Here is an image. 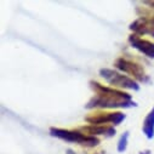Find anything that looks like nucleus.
<instances>
[{
	"label": "nucleus",
	"instance_id": "nucleus-6",
	"mask_svg": "<svg viewBox=\"0 0 154 154\" xmlns=\"http://www.w3.org/2000/svg\"><path fill=\"white\" fill-rule=\"evenodd\" d=\"M140 17L130 23L129 28L136 35L149 34L154 36V14L149 11H143V14H138Z\"/></svg>",
	"mask_w": 154,
	"mask_h": 154
},
{
	"label": "nucleus",
	"instance_id": "nucleus-3",
	"mask_svg": "<svg viewBox=\"0 0 154 154\" xmlns=\"http://www.w3.org/2000/svg\"><path fill=\"white\" fill-rule=\"evenodd\" d=\"M100 75L114 89L119 88V89H128V90H134V91L140 90V85L135 79L130 78L128 75H124L117 70H114V69L101 68Z\"/></svg>",
	"mask_w": 154,
	"mask_h": 154
},
{
	"label": "nucleus",
	"instance_id": "nucleus-9",
	"mask_svg": "<svg viewBox=\"0 0 154 154\" xmlns=\"http://www.w3.org/2000/svg\"><path fill=\"white\" fill-rule=\"evenodd\" d=\"M142 131L148 140H152L154 137V107L150 109V112L147 114V117L143 120Z\"/></svg>",
	"mask_w": 154,
	"mask_h": 154
},
{
	"label": "nucleus",
	"instance_id": "nucleus-1",
	"mask_svg": "<svg viewBox=\"0 0 154 154\" xmlns=\"http://www.w3.org/2000/svg\"><path fill=\"white\" fill-rule=\"evenodd\" d=\"M90 88L94 90L95 96L85 104L86 109H115V108H132L137 103L132 101L130 94L124 92L112 86H104L98 82L91 80Z\"/></svg>",
	"mask_w": 154,
	"mask_h": 154
},
{
	"label": "nucleus",
	"instance_id": "nucleus-12",
	"mask_svg": "<svg viewBox=\"0 0 154 154\" xmlns=\"http://www.w3.org/2000/svg\"><path fill=\"white\" fill-rule=\"evenodd\" d=\"M66 154H76L74 150H72V149H67L66 150Z\"/></svg>",
	"mask_w": 154,
	"mask_h": 154
},
{
	"label": "nucleus",
	"instance_id": "nucleus-7",
	"mask_svg": "<svg viewBox=\"0 0 154 154\" xmlns=\"http://www.w3.org/2000/svg\"><path fill=\"white\" fill-rule=\"evenodd\" d=\"M129 44L134 49L138 50L141 54L146 55L147 57L154 58V43L142 39V38H140L136 34H131V35H129Z\"/></svg>",
	"mask_w": 154,
	"mask_h": 154
},
{
	"label": "nucleus",
	"instance_id": "nucleus-10",
	"mask_svg": "<svg viewBox=\"0 0 154 154\" xmlns=\"http://www.w3.org/2000/svg\"><path fill=\"white\" fill-rule=\"evenodd\" d=\"M128 142H129V131H125V132L120 136V138H119V141H118L117 150H118L119 153L125 152L126 148H128Z\"/></svg>",
	"mask_w": 154,
	"mask_h": 154
},
{
	"label": "nucleus",
	"instance_id": "nucleus-5",
	"mask_svg": "<svg viewBox=\"0 0 154 154\" xmlns=\"http://www.w3.org/2000/svg\"><path fill=\"white\" fill-rule=\"evenodd\" d=\"M126 118V115L122 112H95L88 114L85 117V122L90 125H104V124H113L119 125Z\"/></svg>",
	"mask_w": 154,
	"mask_h": 154
},
{
	"label": "nucleus",
	"instance_id": "nucleus-11",
	"mask_svg": "<svg viewBox=\"0 0 154 154\" xmlns=\"http://www.w3.org/2000/svg\"><path fill=\"white\" fill-rule=\"evenodd\" d=\"M143 4H146V5H149L152 9H154V0H152V2H143Z\"/></svg>",
	"mask_w": 154,
	"mask_h": 154
},
{
	"label": "nucleus",
	"instance_id": "nucleus-2",
	"mask_svg": "<svg viewBox=\"0 0 154 154\" xmlns=\"http://www.w3.org/2000/svg\"><path fill=\"white\" fill-rule=\"evenodd\" d=\"M50 135L52 137L63 140L66 142H73L78 143L84 147H96L100 143V140L94 136L85 135L76 130H67V129H60V128H50Z\"/></svg>",
	"mask_w": 154,
	"mask_h": 154
},
{
	"label": "nucleus",
	"instance_id": "nucleus-4",
	"mask_svg": "<svg viewBox=\"0 0 154 154\" xmlns=\"http://www.w3.org/2000/svg\"><path fill=\"white\" fill-rule=\"evenodd\" d=\"M114 67L118 70L129 74L132 76V79H135L136 82L140 83H148L149 82V76L146 74L143 67L134 61H130L125 57H119L115 60L114 62Z\"/></svg>",
	"mask_w": 154,
	"mask_h": 154
},
{
	"label": "nucleus",
	"instance_id": "nucleus-13",
	"mask_svg": "<svg viewBox=\"0 0 154 154\" xmlns=\"http://www.w3.org/2000/svg\"><path fill=\"white\" fill-rule=\"evenodd\" d=\"M140 154H150V150H142V152H140Z\"/></svg>",
	"mask_w": 154,
	"mask_h": 154
},
{
	"label": "nucleus",
	"instance_id": "nucleus-8",
	"mask_svg": "<svg viewBox=\"0 0 154 154\" xmlns=\"http://www.w3.org/2000/svg\"><path fill=\"white\" fill-rule=\"evenodd\" d=\"M80 132L89 135V136H106V137H112L115 135V129L113 126H107V125H86L82 126L78 129Z\"/></svg>",
	"mask_w": 154,
	"mask_h": 154
}]
</instances>
